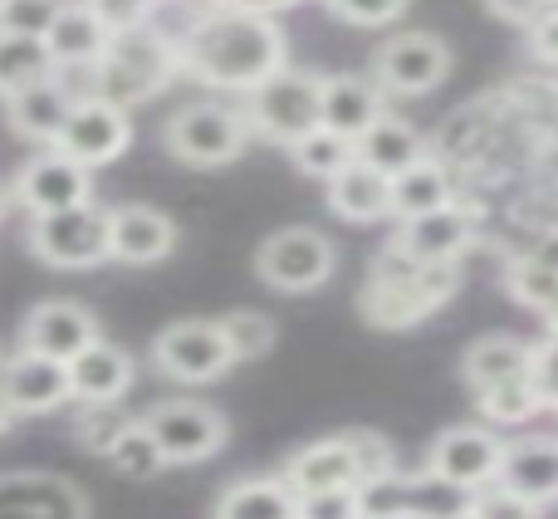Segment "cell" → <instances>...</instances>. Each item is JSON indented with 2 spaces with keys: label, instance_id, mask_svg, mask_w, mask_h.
<instances>
[{
  "label": "cell",
  "instance_id": "46",
  "mask_svg": "<svg viewBox=\"0 0 558 519\" xmlns=\"http://www.w3.org/2000/svg\"><path fill=\"white\" fill-rule=\"evenodd\" d=\"M446 519H485V515H481V510H475V505H471V500H465V505H461V510H451V515H446Z\"/></svg>",
  "mask_w": 558,
  "mask_h": 519
},
{
  "label": "cell",
  "instance_id": "25",
  "mask_svg": "<svg viewBox=\"0 0 558 519\" xmlns=\"http://www.w3.org/2000/svg\"><path fill=\"white\" fill-rule=\"evenodd\" d=\"M108 39H113V29H108L84 0H64V10L54 15L45 45H49L54 69H59V64H98L104 49H108Z\"/></svg>",
  "mask_w": 558,
  "mask_h": 519
},
{
  "label": "cell",
  "instance_id": "40",
  "mask_svg": "<svg viewBox=\"0 0 558 519\" xmlns=\"http://www.w3.org/2000/svg\"><path fill=\"white\" fill-rule=\"evenodd\" d=\"M299 519H363V495L357 491L299 495Z\"/></svg>",
  "mask_w": 558,
  "mask_h": 519
},
{
  "label": "cell",
  "instance_id": "9",
  "mask_svg": "<svg viewBox=\"0 0 558 519\" xmlns=\"http://www.w3.org/2000/svg\"><path fill=\"white\" fill-rule=\"evenodd\" d=\"M143 417V426L157 436L162 446L167 466H196V461H211L216 451L226 446L231 426L226 417L216 412L211 402H192V397H172V402H153Z\"/></svg>",
  "mask_w": 558,
  "mask_h": 519
},
{
  "label": "cell",
  "instance_id": "41",
  "mask_svg": "<svg viewBox=\"0 0 558 519\" xmlns=\"http://www.w3.org/2000/svg\"><path fill=\"white\" fill-rule=\"evenodd\" d=\"M324 5L348 25H392L407 10V0H324Z\"/></svg>",
  "mask_w": 558,
  "mask_h": 519
},
{
  "label": "cell",
  "instance_id": "12",
  "mask_svg": "<svg viewBox=\"0 0 558 519\" xmlns=\"http://www.w3.org/2000/svg\"><path fill=\"white\" fill-rule=\"evenodd\" d=\"M451 69V49L446 39L426 35V29H402L373 55V84L383 94H432Z\"/></svg>",
  "mask_w": 558,
  "mask_h": 519
},
{
  "label": "cell",
  "instance_id": "30",
  "mask_svg": "<svg viewBox=\"0 0 558 519\" xmlns=\"http://www.w3.org/2000/svg\"><path fill=\"white\" fill-rule=\"evenodd\" d=\"M446 202H451V172H446L436 157H422V162H412L407 172L392 177V216L397 221L426 216Z\"/></svg>",
  "mask_w": 558,
  "mask_h": 519
},
{
  "label": "cell",
  "instance_id": "44",
  "mask_svg": "<svg viewBox=\"0 0 558 519\" xmlns=\"http://www.w3.org/2000/svg\"><path fill=\"white\" fill-rule=\"evenodd\" d=\"M534 373H539V387H544V397H549V402L558 407V334H554L549 343L539 348V367H534Z\"/></svg>",
  "mask_w": 558,
  "mask_h": 519
},
{
  "label": "cell",
  "instance_id": "29",
  "mask_svg": "<svg viewBox=\"0 0 558 519\" xmlns=\"http://www.w3.org/2000/svg\"><path fill=\"white\" fill-rule=\"evenodd\" d=\"M45 79H54V55H49L45 39L0 29V98L10 104L15 94L45 84Z\"/></svg>",
  "mask_w": 558,
  "mask_h": 519
},
{
  "label": "cell",
  "instance_id": "33",
  "mask_svg": "<svg viewBox=\"0 0 558 519\" xmlns=\"http://www.w3.org/2000/svg\"><path fill=\"white\" fill-rule=\"evenodd\" d=\"M133 422H137V412H123L118 402H78L69 432H74V446H84L88 456H108L113 451V442Z\"/></svg>",
  "mask_w": 558,
  "mask_h": 519
},
{
  "label": "cell",
  "instance_id": "18",
  "mask_svg": "<svg viewBox=\"0 0 558 519\" xmlns=\"http://www.w3.org/2000/svg\"><path fill=\"white\" fill-rule=\"evenodd\" d=\"M471 236H475V212L446 202V206H436V212L412 216V221L397 226L392 245L402 255L422 260V265H451V260H461V251L471 245Z\"/></svg>",
  "mask_w": 558,
  "mask_h": 519
},
{
  "label": "cell",
  "instance_id": "50",
  "mask_svg": "<svg viewBox=\"0 0 558 519\" xmlns=\"http://www.w3.org/2000/svg\"><path fill=\"white\" fill-rule=\"evenodd\" d=\"M0 5H5V0H0Z\"/></svg>",
  "mask_w": 558,
  "mask_h": 519
},
{
  "label": "cell",
  "instance_id": "38",
  "mask_svg": "<svg viewBox=\"0 0 558 519\" xmlns=\"http://www.w3.org/2000/svg\"><path fill=\"white\" fill-rule=\"evenodd\" d=\"M84 5L94 10V15L104 20L113 35H123V29L153 25V15H157V5H162V0H84Z\"/></svg>",
  "mask_w": 558,
  "mask_h": 519
},
{
  "label": "cell",
  "instance_id": "11",
  "mask_svg": "<svg viewBox=\"0 0 558 519\" xmlns=\"http://www.w3.org/2000/svg\"><path fill=\"white\" fill-rule=\"evenodd\" d=\"M133 143V113L128 108H113L104 98H88V104H74L59 128V137L49 147L64 157H74L78 167H104V162H118Z\"/></svg>",
  "mask_w": 558,
  "mask_h": 519
},
{
  "label": "cell",
  "instance_id": "4",
  "mask_svg": "<svg viewBox=\"0 0 558 519\" xmlns=\"http://www.w3.org/2000/svg\"><path fill=\"white\" fill-rule=\"evenodd\" d=\"M251 123H245L241 104L226 98H196L182 104L162 123V147L186 167H226L251 147Z\"/></svg>",
  "mask_w": 558,
  "mask_h": 519
},
{
  "label": "cell",
  "instance_id": "34",
  "mask_svg": "<svg viewBox=\"0 0 558 519\" xmlns=\"http://www.w3.org/2000/svg\"><path fill=\"white\" fill-rule=\"evenodd\" d=\"M104 461L113 466L123 481H153V475L167 471V456H162V446H157V436L143 426V417H137V422L118 436L113 451H108Z\"/></svg>",
  "mask_w": 558,
  "mask_h": 519
},
{
  "label": "cell",
  "instance_id": "35",
  "mask_svg": "<svg viewBox=\"0 0 558 519\" xmlns=\"http://www.w3.org/2000/svg\"><path fill=\"white\" fill-rule=\"evenodd\" d=\"M221 328L235 363H255L275 348V318L260 314V309H231V314H221Z\"/></svg>",
  "mask_w": 558,
  "mask_h": 519
},
{
  "label": "cell",
  "instance_id": "47",
  "mask_svg": "<svg viewBox=\"0 0 558 519\" xmlns=\"http://www.w3.org/2000/svg\"><path fill=\"white\" fill-rule=\"evenodd\" d=\"M10 202H15V192H10V182H0V221H5V212H10Z\"/></svg>",
  "mask_w": 558,
  "mask_h": 519
},
{
  "label": "cell",
  "instance_id": "8",
  "mask_svg": "<svg viewBox=\"0 0 558 519\" xmlns=\"http://www.w3.org/2000/svg\"><path fill=\"white\" fill-rule=\"evenodd\" d=\"M29 251L35 260L54 269H94L108 255V212L94 202L69 206V212H49L29 221Z\"/></svg>",
  "mask_w": 558,
  "mask_h": 519
},
{
  "label": "cell",
  "instance_id": "32",
  "mask_svg": "<svg viewBox=\"0 0 558 519\" xmlns=\"http://www.w3.org/2000/svg\"><path fill=\"white\" fill-rule=\"evenodd\" d=\"M289 157H294L299 172H308V177H318V182H328V177H338V172H343V167L357 157V143L318 123L314 133L299 137V143L289 147Z\"/></svg>",
  "mask_w": 558,
  "mask_h": 519
},
{
  "label": "cell",
  "instance_id": "27",
  "mask_svg": "<svg viewBox=\"0 0 558 519\" xmlns=\"http://www.w3.org/2000/svg\"><path fill=\"white\" fill-rule=\"evenodd\" d=\"M69 108H74V98H69L54 79H45V84H35V88H25V94L10 98L5 113H10V128H15L25 143H45L49 147L59 137V128H64Z\"/></svg>",
  "mask_w": 558,
  "mask_h": 519
},
{
  "label": "cell",
  "instance_id": "45",
  "mask_svg": "<svg viewBox=\"0 0 558 519\" xmlns=\"http://www.w3.org/2000/svg\"><path fill=\"white\" fill-rule=\"evenodd\" d=\"M211 5H226V10H255V15H279V10L299 5V0H211Z\"/></svg>",
  "mask_w": 558,
  "mask_h": 519
},
{
  "label": "cell",
  "instance_id": "26",
  "mask_svg": "<svg viewBox=\"0 0 558 519\" xmlns=\"http://www.w3.org/2000/svg\"><path fill=\"white\" fill-rule=\"evenodd\" d=\"M211 519H299V495L284 475H245L221 491Z\"/></svg>",
  "mask_w": 558,
  "mask_h": 519
},
{
  "label": "cell",
  "instance_id": "42",
  "mask_svg": "<svg viewBox=\"0 0 558 519\" xmlns=\"http://www.w3.org/2000/svg\"><path fill=\"white\" fill-rule=\"evenodd\" d=\"M485 5H490L495 15L514 20V25H534V20H539L544 10L554 5V0H485Z\"/></svg>",
  "mask_w": 558,
  "mask_h": 519
},
{
  "label": "cell",
  "instance_id": "20",
  "mask_svg": "<svg viewBox=\"0 0 558 519\" xmlns=\"http://www.w3.org/2000/svg\"><path fill=\"white\" fill-rule=\"evenodd\" d=\"M500 485L524 495L530 505L558 500V442L554 436H524V442H505Z\"/></svg>",
  "mask_w": 558,
  "mask_h": 519
},
{
  "label": "cell",
  "instance_id": "10",
  "mask_svg": "<svg viewBox=\"0 0 558 519\" xmlns=\"http://www.w3.org/2000/svg\"><path fill=\"white\" fill-rule=\"evenodd\" d=\"M505 442L490 426H446L426 451V475L451 491H481V485L500 481Z\"/></svg>",
  "mask_w": 558,
  "mask_h": 519
},
{
  "label": "cell",
  "instance_id": "28",
  "mask_svg": "<svg viewBox=\"0 0 558 519\" xmlns=\"http://www.w3.org/2000/svg\"><path fill=\"white\" fill-rule=\"evenodd\" d=\"M357 157H363L367 167H377L383 177H397V172H407L412 162H422L426 143H422V133H416L412 123L383 113L363 137H357Z\"/></svg>",
  "mask_w": 558,
  "mask_h": 519
},
{
  "label": "cell",
  "instance_id": "16",
  "mask_svg": "<svg viewBox=\"0 0 558 519\" xmlns=\"http://www.w3.org/2000/svg\"><path fill=\"white\" fill-rule=\"evenodd\" d=\"M94 338H98V318L84 304H74V299H45L20 324V348L59 358V363H74Z\"/></svg>",
  "mask_w": 558,
  "mask_h": 519
},
{
  "label": "cell",
  "instance_id": "39",
  "mask_svg": "<svg viewBox=\"0 0 558 519\" xmlns=\"http://www.w3.org/2000/svg\"><path fill=\"white\" fill-rule=\"evenodd\" d=\"M471 505H475V510H481L485 519H539V505H530L524 495L505 491L500 481L481 485V495H471Z\"/></svg>",
  "mask_w": 558,
  "mask_h": 519
},
{
  "label": "cell",
  "instance_id": "1",
  "mask_svg": "<svg viewBox=\"0 0 558 519\" xmlns=\"http://www.w3.org/2000/svg\"><path fill=\"white\" fill-rule=\"evenodd\" d=\"M177 55H182V74H192L196 84L255 94L265 79H275L289 64V39L275 25V15L206 5L196 25L177 39Z\"/></svg>",
  "mask_w": 558,
  "mask_h": 519
},
{
  "label": "cell",
  "instance_id": "15",
  "mask_svg": "<svg viewBox=\"0 0 558 519\" xmlns=\"http://www.w3.org/2000/svg\"><path fill=\"white\" fill-rule=\"evenodd\" d=\"M0 397H5L10 417L59 412V407L74 402V387H69V363L20 348L15 358H0Z\"/></svg>",
  "mask_w": 558,
  "mask_h": 519
},
{
  "label": "cell",
  "instance_id": "23",
  "mask_svg": "<svg viewBox=\"0 0 558 519\" xmlns=\"http://www.w3.org/2000/svg\"><path fill=\"white\" fill-rule=\"evenodd\" d=\"M383 88L363 74H324V128L343 137H363L383 118Z\"/></svg>",
  "mask_w": 558,
  "mask_h": 519
},
{
  "label": "cell",
  "instance_id": "3",
  "mask_svg": "<svg viewBox=\"0 0 558 519\" xmlns=\"http://www.w3.org/2000/svg\"><path fill=\"white\" fill-rule=\"evenodd\" d=\"M177 74H182V55L162 29H123V35L108 39L104 59H98V98L133 113L137 104L162 94Z\"/></svg>",
  "mask_w": 558,
  "mask_h": 519
},
{
  "label": "cell",
  "instance_id": "21",
  "mask_svg": "<svg viewBox=\"0 0 558 519\" xmlns=\"http://www.w3.org/2000/svg\"><path fill=\"white\" fill-rule=\"evenodd\" d=\"M324 186H328V212L353 226H373V221H383V216H392V177L367 167L363 157H353V162L338 177H328Z\"/></svg>",
  "mask_w": 558,
  "mask_h": 519
},
{
  "label": "cell",
  "instance_id": "31",
  "mask_svg": "<svg viewBox=\"0 0 558 519\" xmlns=\"http://www.w3.org/2000/svg\"><path fill=\"white\" fill-rule=\"evenodd\" d=\"M475 402H481V417L514 426V422H530L539 407H549V397H544V387H539V373H524V377H510V383L481 387Z\"/></svg>",
  "mask_w": 558,
  "mask_h": 519
},
{
  "label": "cell",
  "instance_id": "43",
  "mask_svg": "<svg viewBox=\"0 0 558 519\" xmlns=\"http://www.w3.org/2000/svg\"><path fill=\"white\" fill-rule=\"evenodd\" d=\"M530 39H534V49H539L544 59H554V64H558V5H549L539 20H534Z\"/></svg>",
  "mask_w": 558,
  "mask_h": 519
},
{
  "label": "cell",
  "instance_id": "5",
  "mask_svg": "<svg viewBox=\"0 0 558 519\" xmlns=\"http://www.w3.org/2000/svg\"><path fill=\"white\" fill-rule=\"evenodd\" d=\"M245 123L255 137L279 147H294L324 123V74L284 64L275 79H265L255 94H245Z\"/></svg>",
  "mask_w": 558,
  "mask_h": 519
},
{
  "label": "cell",
  "instance_id": "36",
  "mask_svg": "<svg viewBox=\"0 0 558 519\" xmlns=\"http://www.w3.org/2000/svg\"><path fill=\"white\" fill-rule=\"evenodd\" d=\"M59 10H64V0H5V5H0V29L45 39Z\"/></svg>",
  "mask_w": 558,
  "mask_h": 519
},
{
  "label": "cell",
  "instance_id": "13",
  "mask_svg": "<svg viewBox=\"0 0 558 519\" xmlns=\"http://www.w3.org/2000/svg\"><path fill=\"white\" fill-rule=\"evenodd\" d=\"M0 519H94V505L59 471H0Z\"/></svg>",
  "mask_w": 558,
  "mask_h": 519
},
{
  "label": "cell",
  "instance_id": "24",
  "mask_svg": "<svg viewBox=\"0 0 558 519\" xmlns=\"http://www.w3.org/2000/svg\"><path fill=\"white\" fill-rule=\"evenodd\" d=\"M534 367H539V348L514 338V334L475 338L461 358V373L475 393H481V387H495V383H510V377H524V373H534Z\"/></svg>",
  "mask_w": 558,
  "mask_h": 519
},
{
  "label": "cell",
  "instance_id": "19",
  "mask_svg": "<svg viewBox=\"0 0 558 519\" xmlns=\"http://www.w3.org/2000/svg\"><path fill=\"white\" fill-rule=\"evenodd\" d=\"M289 481L294 495H318V491H363V466L357 451L348 442V432L324 436V442L304 446V451L289 456V466L279 471Z\"/></svg>",
  "mask_w": 558,
  "mask_h": 519
},
{
  "label": "cell",
  "instance_id": "48",
  "mask_svg": "<svg viewBox=\"0 0 558 519\" xmlns=\"http://www.w3.org/2000/svg\"><path fill=\"white\" fill-rule=\"evenodd\" d=\"M15 422V417H10V407H5V397H0V432H5V426Z\"/></svg>",
  "mask_w": 558,
  "mask_h": 519
},
{
  "label": "cell",
  "instance_id": "49",
  "mask_svg": "<svg viewBox=\"0 0 558 519\" xmlns=\"http://www.w3.org/2000/svg\"><path fill=\"white\" fill-rule=\"evenodd\" d=\"M549 324H554V334H558V299L549 304Z\"/></svg>",
  "mask_w": 558,
  "mask_h": 519
},
{
  "label": "cell",
  "instance_id": "6",
  "mask_svg": "<svg viewBox=\"0 0 558 519\" xmlns=\"http://www.w3.org/2000/svg\"><path fill=\"white\" fill-rule=\"evenodd\" d=\"M338 265V251L324 231L314 226H284V231L265 236L255 251V275L279 294H308V289L328 285Z\"/></svg>",
  "mask_w": 558,
  "mask_h": 519
},
{
  "label": "cell",
  "instance_id": "14",
  "mask_svg": "<svg viewBox=\"0 0 558 519\" xmlns=\"http://www.w3.org/2000/svg\"><path fill=\"white\" fill-rule=\"evenodd\" d=\"M10 192H15V202L25 206L29 216L69 212V206L94 202V172H88V167H78L74 157H64V153H54V147H45V153H35V157H29V162L15 172Z\"/></svg>",
  "mask_w": 558,
  "mask_h": 519
},
{
  "label": "cell",
  "instance_id": "7",
  "mask_svg": "<svg viewBox=\"0 0 558 519\" xmlns=\"http://www.w3.org/2000/svg\"><path fill=\"white\" fill-rule=\"evenodd\" d=\"M153 367L172 383H216L235 367L221 318H177L153 338Z\"/></svg>",
  "mask_w": 558,
  "mask_h": 519
},
{
  "label": "cell",
  "instance_id": "37",
  "mask_svg": "<svg viewBox=\"0 0 558 519\" xmlns=\"http://www.w3.org/2000/svg\"><path fill=\"white\" fill-rule=\"evenodd\" d=\"M510 285H514V299H520V304H534L549 314V304L558 299V269L539 265V260H524V265H514Z\"/></svg>",
  "mask_w": 558,
  "mask_h": 519
},
{
  "label": "cell",
  "instance_id": "17",
  "mask_svg": "<svg viewBox=\"0 0 558 519\" xmlns=\"http://www.w3.org/2000/svg\"><path fill=\"white\" fill-rule=\"evenodd\" d=\"M177 251V221L157 206L128 202L108 212V255L118 265H162Z\"/></svg>",
  "mask_w": 558,
  "mask_h": 519
},
{
  "label": "cell",
  "instance_id": "22",
  "mask_svg": "<svg viewBox=\"0 0 558 519\" xmlns=\"http://www.w3.org/2000/svg\"><path fill=\"white\" fill-rule=\"evenodd\" d=\"M69 387H74V402H123V393L133 387V358H128V348L94 338L69 363Z\"/></svg>",
  "mask_w": 558,
  "mask_h": 519
},
{
  "label": "cell",
  "instance_id": "2",
  "mask_svg": "<svg viewBox=\"0 0 558 519\" xmlns=\"http://www.w3.org/2000/svg\"><path fill=\"white\" fill-rule=\"evenodd\" d=\"M456 260L451 265H422V260L402 255L397 245H387L367 269V285L357 294V314L373 328H412L426 314L446 304L456 294Z\"/></svg>",
  "mask_w": 558,
  "mask_h": 519
}]
</instances>
